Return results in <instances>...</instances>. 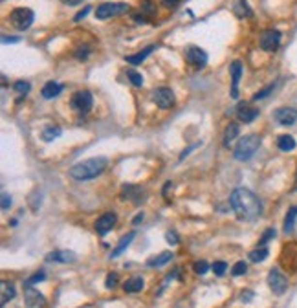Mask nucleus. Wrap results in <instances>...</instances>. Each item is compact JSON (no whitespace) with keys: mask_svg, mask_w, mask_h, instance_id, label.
I'll list each match as a JSON object with an SVG mask.
<instances>
[{"mask_svg":"<svg viewBox=\"0 0 297 308\" xmlns=\"http://www.w3.org/2000/svg\"><path fill=\"white\" fill-rule=\"evenodd\" d=\"M230 204L231 209L235 211V215L240 220H255L263 213V204H261L259 196L244 187H239L231 193Z\"/></svg>","mask_w":297,"mask_h":308,"instance_id":"nucleus-1","label":"nucleus"},{"mask_svg":"<svg viewBox=\"0 0 297 308\" xmlns=\"http://www.w3.org/2000/svg\"><path fill=\"white\" fill-rule=\"evenodd\" d=\"M107 158H90L84 160V162H79L75 163L72 169H70V176L74 180H79V182H84V180H94L98 178L105 169H107Z\"/></svg>","mask_w":297,"mask_h":308,"instance_id":"nucleus-2","label":"nucleus"},{"mask_svg":"<svg viewBox=\"0 0 297 308\" xmlns=\"http://www.w3.org/2000/svg\"><path fill=\"white\" fill-rule=\"evenodd\" d=\"M261 147V138L255 136V134H249V136H244L242 140H239L237 147L233 150V158L239 160V162H246V160L253 158L257 150Z\"/></svg>","mask_w":297,"mask_h":308,"instance_id":"nucleus-3","label":"nucleus"},{"mask_svg":"<svg viewBox=\"0 0 297 308\" xmlns=\"http://www.w3.org/2000/svg\"><path fill=\"white\" fill-rule=\"evenodd\" d=\"M33 20H35V13L30 8H16L9 15V22L15 26L16 30H20V32L28 30L33 24Z\"/></svg>","mask_w":297,"mask_h":308,"instance_id":"nucleus-4","label":"nucleus"},{"mask_svg":"<svg viewBox=\"0 0 297 308\" xmlns=\"http://www.w3.org/2000/svg\"><path fill=\"white\" fill-rule=\"evenodd\" d=\"M127 11H129V4H125V2H105L96 8V18L105 20V18L116 17V15H121Z\"/></svg>","mask_w":297,"mask_h":308,"instance_id":"nucleus-5","label":"nucleus"},{"mask_svg":"<svg viewBox=\"0 0 297 308\" xmlns=\"http://www.w3.org/2000/svg\"><path fill=\"white\" fill-rule=\"evenodd\" d=\"M268 284H270V288H272L275 295H282L284 292L288 290V279L277 268H273L270 275H268Z\"/></svg>","mask_w":297,"mask_h":308,"instance_id":"nucleus-6","label":"nucleus"},{"mask_svg":"<svg viewBox=\"0 0 297 308\" xmlns=\"http://www.w3.org/2000/svg\"><path fill=\"white\" fill-rule=\"evenodd\" d=\"M280 37H282V35H280L279 30H266V32H263V35H261V48H263L264 51H268V53H272V51H275L279 48Z\"/></svg>","mask_w":297,"mask_h":308,"instance_id":"nucleus-7","label":"nucleus"},{"mask_svg":"<svg viewBox=\"0 0 297 308\" xmlns=\"http://www.w3.org/2000/svg\"><path fill=\"white\" fill-rule=\"evenodd\" d=\"M92 105H94V97H92V94L88 90H81L74 94V97H72V109L77 110V112H88L92 109Z\"/></svg>","mask_w":297,"mask_h":308,"instance_id":"nucleus-8","label":"nucleus"},{"mask_svg":"<svg viewBox=\"0 0 297 308\" xmlns=\"http://www.w3.org/2000/svg\"><path fill=\"white\" fill-rule=\"evenodd\" d=\"M152 101L156 103L160 109H171L174 105V94L171 88L160 86V88H156L154 94H152Z\"/></svg>","mask_w":297,"mask_h":308,"instance_id":"nucleus-9","label":"nucleus"},{"mask_svg":"<svg viewBox=\"0 0 297 308\" xmlns=\"http://www.w3.org/2000/svg\"><path fill=\"white\" fill-rule=\"evenodd\" d=\"M116 222H117L116 213H112V211L103 213V215L96 220V226H94V227H96V233L101 235V237H105L108 231H112V227L116 226Z\"/></svg>","mask_w":297,"mask_h":308,"instance_id":"nucleus-10","label":"nucleus"},{"mask_svg":"<svg viewBox=\"0 0 297 308\" xmlns=\"http://www.w3.org/2000/svg\"><path fill=\"white\" fill-rule=\"evenodd\" d=\"M185 61L189 63L191 66L195 68H204L207 65V53L202 48H197V46H191L185 51Z\"/></svg>","mask_w":297,"mask_h":308,"instance_id":"nucleus-11","label":"nucleus"},{"mask_svg":"<svg viewBox=\"0 0 297 308\" xmlns=\"http://www.w3.org/2000/svg\"><path fill=\"white\" fill-rule=\"evenodd\" d=\"M24 295H26V305H28V308H44V305H46L44 295L39 293V290H35L33 286H26Z\"/></svg>","mask_w":297,"mask_h":308,"instance_id":"nucleus-12","label":"nucleus"},{"mask_svg":"<svg viewBox=\"0 0 297 308\" xmlns=\"http://www.w3.org/2000/svg\"><path fill=\"white\" fill-rule=\"evenodd\" d=\"M230 72H231V97L237 99L239 97V81L240 77H242V65H240V61H233L231 63Z\"/></svg>","mask_w":297,"mask_h":308,"instance_id":"nucleus-13","label":"nucleus"},{"mask_svg":"<svg viewBox=\"0 0 297 308\" xmlns=\"http://www.w3.org/2000/svg\"><path fill=\"white\" fill-rule=\"evenodd\" d=\"M275 121L280 123L282 127H290L297 121V110L296 109H288V107H282L275 112Z\"/></svg>","mask_w":297,"mask_h":308,"instance_id":"nucleus-14","label":"nucleus"},{"mask_svg":"<svg viewBox=\"0 0 297 308\" xmlns=\"http://www.w3.org/2000/svg\"><path fill=\"white\" fill-rule=\"evenodd\" d=\"M75 253L74 251H51L46 255V260L48 262H63V264H68V262H75Z\"/></svg>","mask_w":297,"mask_h":308,"instance_id":"nucleus-15","label":"nucleus"},{"mask_svg":"<svg viewBox=\"0 0 297 308\" xmlns=\"http://www.w3.org/2000/svg\"><path fill=\"white\" fill-rule=\"evenodd\" d=\"M121 193H123V196H127V198H131L134 204H141L143 202V189L141 187H138V185H132V183H127V185H123V189H121Z\"/></svg>","mask_w":297,"mask_h":308,"instance_id":"nucleus-16","label":"nucleus"},{"mask_svg":"<svg viewBox=\"0 0 297 308\" xmlns=\"http://www.w3.org/2000/svg\"><path fill=\"white\" fill-rule=\"evenodd\" d=\"M257 116H259V110L251 109L248 105H240L239 110H237V117H239V121H242V123H251V121L257 119Z\"/></svg>","mask_w":297,"mask_h":308,"instance_id":"nucleus-17","label":"nucleus"},{"mask_svg":"<svg viewBox=\"0 0 297 308\" xmlns=\"http://www.w3.org/2000/svg\"><path fill=\"white\" fill-rule=\"evenodd\" d=\"M61 92H63V84L55 83V81H48V83L42 86V97L44 99H53V97H57Z\"/></svg>","mask_w":297,"mask_h":308,"instance_id":"nucleus-18","label":"nucleus"},{"mask_svg":"<svg viewBox=\"0 0 297 308\" xmlns=\"http://www.w3.org/2000/svg\"><path fill=\"white\" fill-rule=\"evenodd\" d=\"M143 286H145V281H143L141 277H132L129 281H125L123 290L127 292V293H136V292L143 290Z\"/></svg>","mask_w":297,"mask_h":308,"instance_id":"nucleus-19","label":"nucleus"},{"mask_svg":"<svg viewBox=\"0 0 297 308\" xmlns=\"http://www.w3.org/2000/svg\"><path fill=\"white\" fill-rule=\"evenodd\" d=\"M154 48H156V46H152V44H150V46L143 48V50H141L140 53H136V55H127V57H125V61H127V63H131V65H140V63H143V61H145V59H147L148 55L152 53V50H154Z\"/></svg>","mask_w":297,"mask_h":308,"instance_id":"nucleus-20","label":"nucleus"},{"mask_svg":"<svg viewBox=\"0 0 297 308\" xmlns=\"http://www.w3.org/2000/svg\"><path fill=\"white\" fill-rule=\"evenodd\" d=\"M134 237H136V233H134V231H131V233L125 235L123 239L119 241V244L116 246L114 250H112V259L119 257V255H121V253H123V251L127 250V248H129V244H131V242L134 241Z\"/></svg>","mask_w":297,"mask_h":308,"instance_id":"nucleus-21","label":"nucleus"},{"mask_svg":"<svg viewBox=\"0 0 297 308\" xmlns=\"http://www.w3.org/2000/svg\"><path fill=\"white\" fill-rule=\"evenodd\" d=\"M0 290H2V295H0V305L4 307L9 299H13L15 297V286L11 283H6V281H2V286H0Z\"/></svg>","mask_w":297,"mask_h":308,"instance_id":"nucleus-22","label":"nucleus"},{"mask_svg":"<svg viewBox=\"0 0 297 308\" xmlns=\"http://www.w3.org/2000/svg\"><path fill=\"white\" fill-rule=\"evenodd\" d=\"M173 253L171 251H164V253H160L158 257H154V259H148L147 260V264L148 266H156V268H160V266H164V264H167V262H171L173 260Z\"/></svg>","mask_w":297,"mask_h":308,"instance_id":"nucleus-23","label":"nucleus"},{"mask_svg":"<svg viewBox=\"0 0 297 308\" xmlns=\"http://www.w3.org/2000/svg\"><path fill=\"white\" fill-rule=\"evenodd\" d=\"M59 136H61V129H59L57 125H48L42 130V140H44V142H53Z\"/></svg>","mask_w":297,"mask_h":308,"instance_id":"nucleus-24","label":"nucleus"},{"mask_svg":"<svg viewBox=\"0 0 297 308\" xmlns=\"http://www.w3.org/2000/svg\"><path fill=\"white\" fill-rule=\"evenodd\" d=\"M296 218H297V206L288 209V215L284 218V233H290L294 229V224H296Z\"/></svg>","mask_w":297,"mask_h":308,"instance_id":"nucleus-25","label":"nucleus"},{"mask_svg":"<svg viewBox=\"0 0 297 308\" xmlns=\"http://www.w3.org/2000/svg\"><path fill=\"white\" fill-rule=\"evenodd\" d=\"M277 147H279L280 150H284V152L294 150L296 149V140H294L292 136H280L279 140H277Z\"/></svg>","mask_w":297,"mask_h":308,"instance_id":"nucleus-26","label":"nucleus"},{"mask_svg":"<svg viewBox=\"0 0 297 308\" xmlns=\"http://www.w3.org/2000/svg\"><path fill=\"white\" fill-rule=\"evenodd\" d=\"M239 132H240L239 125H237V123H230V127H228V129H226V132H224V143H226V145H230V143L239 136Z\"/></svg>","mask_w":297,"mask_h":308,"instance_id":"nucleus-27","label":"nucleus"},{"mask_svg":"<svg viewBox=\"0 0 297 308\" xmlns=\"http://www.w3.org/2000/svg\"><path fill=\"white\" fill-rule=\"evenodd\" d=\"M268 248H264V246H261V248H257V250H253L251 253H249V260L251 262H263L264 259L268 257Z\"/></svg>","mask_w":297,"mask_h":308,"instance_id":"nucleus-28","label":"nucleus"},{"mask_svg":"<svg viewBox=\"0 0 297 308\" xmlns=\"http://www.w3.org/2000/svg\"><path fill=\"white\" fill-rule=\"evenodd\" d=\"M46 279V274L44 272H37V274H33L32 277H28L26 279V286H33V284H37V283H41V281H44Z\"/></svg>","mask_w":297,"mask_h":308,"instance_id":"nucleus-29","label":"nucleus"},{"mask_svg":"<svg viewBox=\"0 0 297 308\" xmlns=\"http://www.w3.org/2000/svg\"><path fill=\"white\" fill-rule=\"evenodd\" d=\"M127 75H129V79H131V83L134 84V86H141V84H143V75L138 74L136 70H129Z\"/></svg>","mask_w":297,"mask_h":308,"instance_id":"nucleus-30","label":"nucleus"},{"mask_svg":"<svg viewBox=\"0 0 297 308\" xmlns=\"http://www.w3.org/2000/svg\"><path fill=\"white\" fill-rule=\"evenodd\" d=\"M193 270H195V274L204 275V274L209 272V264H207L206 260H197V262L193 264Z\"/></svg>","mask_w":297,"mask_h":308,"instance_id":"nucleus-31","label":"nucleus"},{"mask_svg":"<svg viewBox=\"0 0 297 308\" xmlns=\"http://www.w3.org/2000/svg\"><path fill=\"white\" fill-rule=\"evenodd\" d=\"M248 272V264L244 262V260H239L235 266H233V270H231V274L235 275V277H239V275H244Z\"/></svg>","mask_w":297,"mask_h":308,"instance_id":"nucleus-32","label":"nucleus"},{"mask_svg":"<svg viewBox=\"0 0 297 308\" xmlns=\"http://www.w3.org/2000/svg\"><path fill=\"white\" fill-rule=\"evenodd\" d=\"M272 92H273V84H268L266 88H263V90L257 92L255 96H253V101H261V99H264V97H268V96H270Z\"/></svg>","mask_w":297,"mask_h":308,"instance_id":"nucleus-33","label":"nucleus"},{"mask_svg":"<svg viewBox=\"0 0 297 308\" xmlns=\"http://www.w3.org/2000/svg\"><path fill=\"white\" fill-rule=\"evenodd\" d=\"M226 270H228V264H226L224 260H216L213 264V272L218 275V277H222V275L226 274Z\"/></svg>","mask_w":297,"mask_h":308,"instance_id":"nucleus-34","label":"nucleus"},{"mask_svg":"<svg viewBox=\"0 0 297 308\" xmlns=\"http://www.w3.org/2000/svg\"><path fill=\"white\" fill-rule=\"evenodd\" d=\"M13 88H15L18 94H22V96H24V94L30 92V83H26V81H16V83L13 84Z\"/></svg>","mask_w":297,"mask_h":308,"instance_id":"nucleus-35","label":"nucleus"},{"mask_svg":"<svg viewBox=\"0 0 297 308\" xmlns=\"http://www.w3.org/2000/svg\"><path fill=\"white\" fill-rule=\"evenodd\" d=\"M117 281H119L117 274H108L107 275V281H105V286H107V288H116Z\"/></svg>","mask_w":297,"mask_h":308,"instance_id":"nucleus-36","label":"nucleus"},{"mask_svg":"<svg viewBox=\"0 0 297 308\" xmlns=\"http://www.w3.org/2000/svg\"><path fill=\"white\" fill-rule=\"evenodd\" d=\"M165 239H167V242H169V244H173V246L180 244V237H178V233H176V231H167Z\"/></svg>","mask_w":297,"mask_h":308,"instance_id":"nucleus-37","label":"nucleus"},{"mask_svg":"<svg viewBox=\"0 0 297 308\" xmlns=\"http://www.w3.org/2000/svg\"><path fill=\"white\" fill-rule=\"evenodd\" d=\"M9 208H11V196H9L8 193H2V209L8 211Z\"/></svg>","mask_w":297,"mask_h":308,"instance_id":"nucleus-38","label":"nucleus"},{"mask_svg":"<svg viewBox=\"0 0 297 308\" xmlns=\"http://www.w3.org/2000/svg\"><path fill=\"white\" fill-rule=\"evenodd\" d=\"M255 297V293L249 290H244L242 293H240V299H242V303H249V301Z\"/></svg>","mask_w":297,"mask_h":308,"instance_id":"nucleus-39","label":"nucleus"},{"mask_svg":"<svg viewBox=\"0 0 297 308\" xmlns=\"http://www.w3.org/2000/svg\"><path fill=\"white\" fill-rule=\"evenodd\" d=\"M88 51H90V50H88L86 46H84V48H79V50L75 51V57L79 59V61H82V59H86V57H88Z\"/></svg>","mask_w":297,"mask_h":308,"instance_id":"nucleus-40","label":"nucleus"},{"mask_svg":"<svg viewBox=\"0 0 297 308\" xmlns=\"http://www.w3.org/2000/svg\"><path fill=\"white\" fill-rule=\"evenodd\" d=\"M88 13H90V6H88V8H84V9H81V11H79V13H77V15L74 17V20H75V22H79V20L86 17Z\"/></svg>","mask_w":297,"mask_h":308,"instance_id":"nucleus-41","label":"nucleus"},{"mask_svg":"<svg viewBox=\"0 0 297 308\" xmlns=\"http://www.w3.org/2000/svg\"><path fill=\"white\" fill-rule=\"evenodd\" d=\"M272 237H275V231H273V229H268V231L263 235V239H261V242H259V244H261V246H264V244H266V241H268V239H272Z\"/></svg>","mask_w":297,"mask_h":308,"instance_id":"nucleus-42","label":"nucleus"},{"mask_svg":"<svg viewBox=\"0 0 297 308\" xmlns=\"http://www.w3.org/2000/svg\"><path fill=\"white\" fill-rule=\"evenodd\" d=\"M18 41H20L18 37H8V35L2 37V42H18Z\"/></svg>","mask_w":297,"mask_h":308,"instance_id":"nucleus-43","label":"nucleus"},{"mask_svg":"<svg viewBox=\"0 0 297 308\" xmlns=\"http://www.w3.org/2000/svg\"><path fill=\"white\" fill-rule=\"evenodd\" d=\"M61 2H65V4H68V6H77L81 0H61Z\"/></svg>","mask_w":297,"mask_h":308,"instance_id":"nucleus-44","label":"nucleus"},{"mask_svg":"<svg viewBox=\"0 0 297 308\" xmlns=\"http://www.w3.org/2000/svg\"><path fill=\"white\" fill-rule=\"evenodd\" d=\"M180 0H164V4L165 6H176Z\"/></svg>","mask_w":297,"mask_h":308,"instance_id":"nucleus-45","label":"nucleus"},{"mask_svg":"<svg viewBox=\"0 0 297 308\" xmlns=\"http://www.w3.org/2000/svg\"><path fill=\"white\" fill-rule=\"evenodd\" d=\"M173 187V182H165V187H164V195H167L169 193V189Z\"/></svg>","mask_w":297,"mask_h":308,"instance_id":"nucleus-46","label":"nucleus"},{"mask_svg":"<svg viewBox=\"0 0 297 308\" xmlns=\"http://www.w3.org/2000/svg\"><path fill=\"white\" fill-rule=\"evenodd\" d=\"M141 220H143V215H141V213H140L138 217H136V218H134V220H132V224H140Z\"/></svg>","mask_w":297,"mask_h":308,"instance_id":"nucleus-47","label":"nucleus"}]
</instances>
